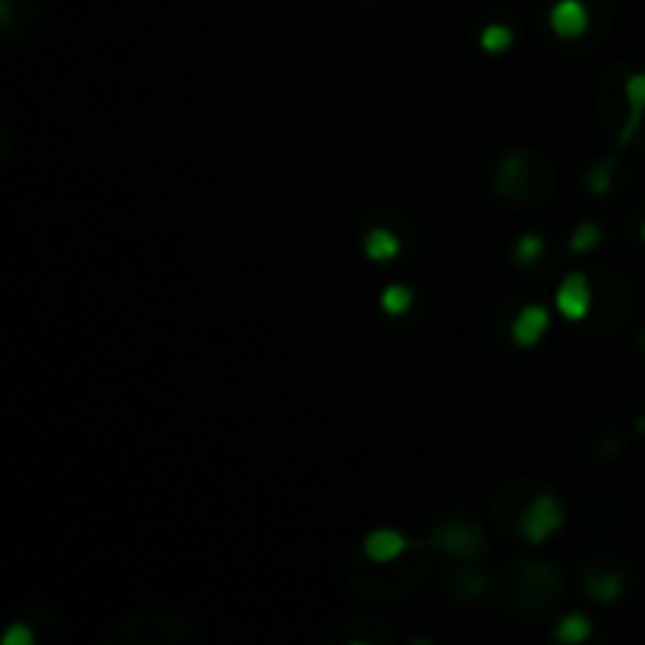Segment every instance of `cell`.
<instances>
[{"instance_id":"obj_21","label":"cell","mask_w":645,"mask_h":645,"mask_svg":"<svg viewBox=\"0 0 645 645\" xmlns=\"http://www.w3.org/2000/svg\"><path fill=\"white\" fill-rule=\"evenodd\" d=\"M4 645H32V630L26 627V623H16V627H10L4 633V639H0Z\"/></svg>"},{"instance_id":"obj_5","label":"cell","mask_w":645,"mask_h":645,"mask_svg":"<svg viewBox=\"0 0 645 645\" xmlns=\"http://www.w3.org/2000/svg\"><path fill=\"white\" fill-rule=\"evenodd\" d=\"M428 545L450 557H476L485 548V535L472 520H447L428 535Z\"/></svg>"},{"instance_id":"obj_22","label":"cell","mask_w":645,"mask_h":645,"mask_svg":"<svg viewBox=\"0 0 645 645\" xmlns=\"http://www.w3.org/2000/svg\"><path fill=\"white\" fill-rule=\"evenodd\" d=\"M617 450H620V438L617 435H605V438L598 441V454L601 457H611V454H617Z\"/></svg>"},{"instance_id":"obj_17","label":"cell","mask_w":645,"mask_h":645,"mask_svg":"<svg viewBox=\"0 0 645 645\" xmlns=\"http://www.w3.org/2000/svg\"><path fill=\"white\" fill-rule=\"evenodd\" d=\"M479 45L488 51V54H501L513 45V32L507 26H488L482 29V38H479Z\"/></svg>"},{"instance_id":"obj_24","label":"cell","mask_w":645,"mask_h":645,"mask_svg":"<svg viewBox=\"0 0 645 645\" xmlns=\"http://www.w3.org/2000/svg\"><path fill=\"white\" fill-rule=\"evenodd\" d=\"M642 240H645V224H642Z\"/></svg>"},{"instance_id":"obj_2","label":"cell","mask_w":645,"mask_h":645,"mask_svg":"<svg viewBox=\"0 0 645 645\" xmlns=\"http://www.w3.org/2000/svg\"><path fill=\"white\" fill-rule=\"evenodd\" d=\"M101 639L107 645H196L202 642V630L180 614L145 611L114 620Z\"/></svg>"},{"instance_id":"obj_16","label":"cell","mask_w":645,"mask_h":645,"mask_svg":"<svg viewBox=\"0 0 645 645\" xmlns=\"http://www.w3.org/2000/svg\"><path fill=\"white\" fill-rule=\"evenodd\" d=\"M381 306L387 315H403L406 309L413 306V290L403 287V284H391L381 293Z\"/></svg>"},{"instance_id":"obj_6","label":"cell","mask_w":645,"mask_h":645,"mask_svg":"<svg viewBox=\"0 0 645 645\" xmlns=\"http://www.w3.org/2000/svg\"><path fill=\"white\" fill-rule=\"evenodd\" d=\"M447 592L463 608H488L498 598V583H494V576L466 567L447 576Z\"/></svg>"},{"instance_id":"obj_9","label":"cell","mask_w":645,"mask_h":645,"mask_svg":"<svg viewBox=\"0 0 645 645\" xmlns=\"http://www.w3.org/2000/svg\"><path fill=\"white\" fill-rule=\"evenodd\" d=\"M551 29L561 38H579L589 29V10L583 0H557L551 10Z\"/></svg>"},{"instance_id":"obj_20","label":"cell","mask_w":645,"mask_h":645,"mask_svg":"<svg viewBox=\"0 0 645 645\" xmlns=\"http://www.w3.org/2000/svg\"><path fill=\"white\" fill-rule=\"evenodd\" d=\"M542 236L539 233H526V236H520V243H516V262L520 265H532L535 258L542 255Z\"/></svg>"},{"instance_id":"obj_10","label":"cell","mask_w":645,"mask_h":645,"mask_svg":"<svg viewBox=\"0 0 645 645\" xmlns=\"http://www.w3.org/2000/svg\"><path fill=\"white\" fill-rule=\"evenodd\" d=\"M545 328H548V309H542V306H526L520 315H516L510 334H513L516 343H520V347H535V343L542 340Z\"/></svg>"},{"instance_id":"obj_11","label":"cell","mask_w":645,"mask_h":645,"mask_svg":"<svg viewBox=\"0 0 645 645\" xmlns=\"http://www.w3.org/2000/svg\"><path fill=\"white\" fill-rule=\"evenodd\" d=\"M623 92H627V104H630V117L620 129V145H630V139L636 136V129L642 123V114H645V73H636L627 79L623 85Z\"/></svg>"},{"instance_id":"obj_13","label":"cell","mask_w":645,"mask_h":645,"mask_svg":"<svg viewBox=\"0 0 645 645\" xmlns=\"http://www.w3.org/2000/svg\"><path fill=\"white\" fill-rule=\"evenodd\" d=\"M586 595L598 605H611L623 595V579L611 570H598V573H589L586 576Z\"/></svg>"},{"instance_id":"obj_14","label":"cell","mask_w":645,"mask_h":645,"mask_svg":"<svg viewBox=\"0 0 645 645\" xmlns=\"http://www.w3.org/2000/svg\"><path fill=\"white\" fill-rule=\"evenodd\" d=\"M400 252V240L384 227H375L365 233V255L372 258V262H387V258H394Z\"/></svg>"},{"instance_id":"obj_8","label":"cell","mask_w":645,"mask_h":645,"mask_svg":"<svg viewBox=\"0 0 645 645\" xmlns=\"http://www.w3.org/2000/svg\"><path fill=\"white\" fill-rule=\"evenodd\" d=\"M413 545L410 539H403V535L397 529H375L365 535V542H362V554H365V561H372V564H384V561H394V557L406 554Z\"/></svg>"},{"instance_id":"obj_19","label":"cell","mask_w":645,"mask_h":645,"mask_svg":"<svg viewBox=\"0 0 645 645\" xmlns=\"http://www.w3.org/2000/svg\"><path fill=\"white\" fill-rule=\"evenodd\" d=\"M601 243V230H598V224H579L576 230H573V236H570V249L573 252H589V249H595Z\"/></svg>"},{"instance_id":"obj_15","label":"cell","mask_w":645,"mask_h":645,"mask_svg":"<svg viewBox=\"0 0 645 645\" xmlns=\"http://www.w3.org/2000/svg\"><path fill=\"white\" fill-rule=\"evenodd\" d=\"M589 636H592V623H589V617H583V614L564 617L561 627L554 630V639H557V642H586Z\"/></svg>"},{"instance_id":"obj_12","label":"cell","mask_w":645,"mask_h":645,"mask_svg":"<svg viewBox=\"0 0 645 645\" xmlns=\"http://www.w3.org/2000/svg\"><path fill=\"white\" fill-rule=\"evenodd\" d=\"M334 642H353V645H391V630L378 620L359 617V620H347V633L343 636H331Z\"/></svg>"},{"instance_id":"obj_1","label":"cell","mask_w":645,"mask_h":645,"mask_svg":"<svg viewBox=\"0 0 645 645\" xmlns=\"http://www.w3.org/2000/svg\"><path fill=\"white\" fill-rule=\"evenodd\" d=\"M494 192L516 208H542L554 192V167L539 152L516 148L498 161Z\"/></svg>"},{"instance_id":"obj_4","label":"cell","mask_w":645,"mask_h":645,"mask_svg":"<svg viewBox=\"0 0 645 645\" xmlns=\"http://www.w3.org/2000/svg\"><path fill=\"white\" fill-rule=\"evenodd\" d=\"M564 526V507L561 501L554 498L548 491L532 494L529 507L523 510V520H520V535L532 545H542L551 532H557Z\"/></svg>"},{"instance_id":"obj_23","label":"cell","mask_w":645,"mask_h":645,"mask_svg":"<svg viewBox=\"0 0 645 645\" xmlns=\"http://www.w3.org/2000/svg\"><path fill=\"white\" fill-rule=\"evenodd\" d=\"M639 353H642V356H645V331H642V334H639Z\"/></svg>"},{"instance_id":"obj_18","label":"cell","mask_w":645,"mask_h":645,"mask_svg":"<svg viewBox=\"0 0 645 645\" xmlns=\"http://www.w3.org/2000/svg\"><path fill=\"white\" fill-rule=\"evenodd\" d=\"M611 174H614V158L598 161L589 170V192H592V196H605V192L611 189Z\"/></svg>"},{"instance_id":"obj_7","label":"cell","mask_w":645,"mask_h":645,"mask_svg":"<svg viewBox=\"0 0 645 645\" xmlns=\"http://www.w3.org/2000/svg\"><path fill=\"white\" fill-rule=\"evenodd\" d=\"M592 299H595V290L589 284V277L573 271L564 277L561 290H557V309H561V315L570 321H583L592 312Z\"/></svg>"},{"instance_id":"obj_3","label":"cell","mask_w":645,"mask_h":645,"mask_svg":"<svg viewBox=\"0 0 645 645\" xmlns=\"http://www.w3.org/2000/svg\"><path fill=\"white\" fill-rule=\"evenodd\" d=\"M564 598V579L557 567L542 561L510 564V611L516 617H545Z\"/></svg>"}]
</instances>
